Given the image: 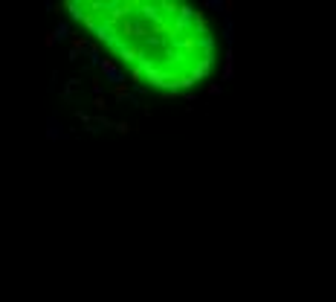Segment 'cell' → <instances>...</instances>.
I'll return each mask as SVG.
<instances>
[{"label":"cell","instance_id":"cell-1","mask_svg":"<svg viewBox=\"0 0 336 302\" xmlns=\"http://www.w3.org/2000/svg\"><path fill=\"white\" fill-rule=\"evenodd\" d=\"M67 15L128 76L157 93H185L218 64V38L183 0H70Z\"/></svg>","mask_w":336,"mask_h":302}]
</instances>
